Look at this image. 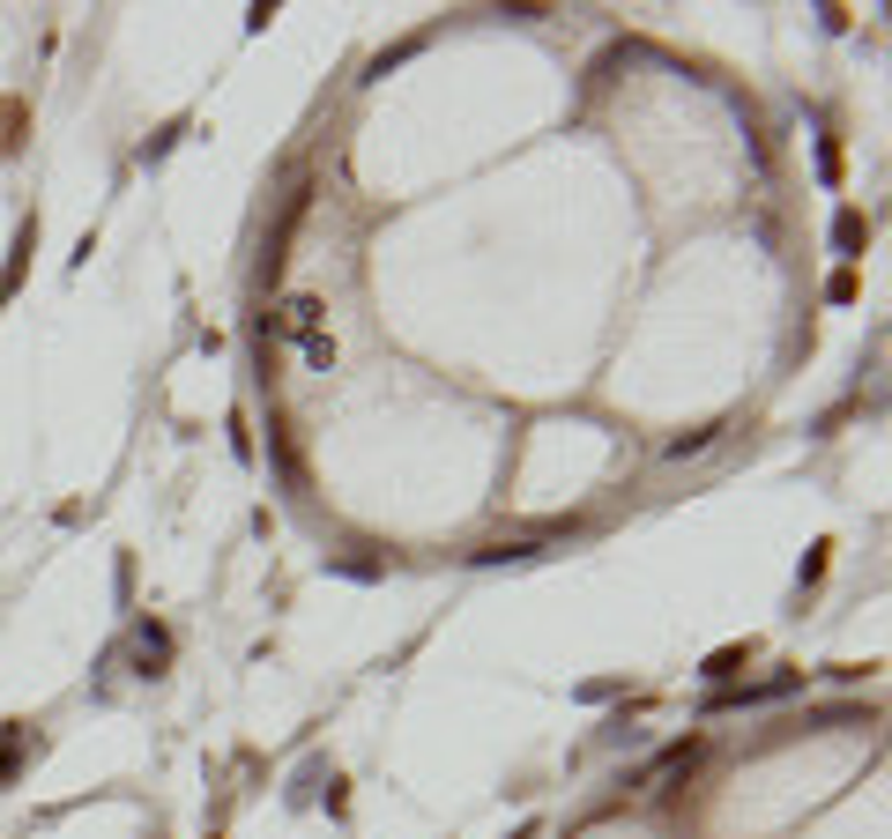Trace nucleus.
Masks as SVG:
<instances>
[{"label":"nucleus","instance_id":"f257e3e1","mask_svg":"<svg viewBox=\"0 0 892 839\" xmlns=\"http://www.w3.org/2000/svg\"><path fill=\"white\" fill-rule=\"evenodd\" d=\"M283 328H291L297 342H313L320 335V297H291V305H283Z\"/></svg>","mask_w":892,"mask_h":839},{"label":"nucleus","instance_id":"f03ea898","mask_svg":"<svg viewBox=\"0 0 892 839\" xmlns=\"http://www.w3.org/2000/svg\"><path fill=\"white\" fill-rule=\"evenodd\" d=\"M23 736H30V728H23V720H8V736H0V788H8V780H15V765H23Z\"/></svg>","mask_w":892,"mask_h":839},{"label":"nucleus","instance_id":"7ed1b4c3","mask_svg":"<svg viewBox=\"0 0 892 839\" xmlns=\"http://www.w3.org/2000/svg\"><path fill=\"white\" fill-rule=\"evenodd\" d=\"M744 662H752V646H722V654H707V676H714V683H729Z\"/></svg>","mask_w":892,"mask_h":839},{"label":"nucleus","instance_id":"20e7f679","mask_svg":"<svg viewBox=\"0 0 892 839\" xmlns=\"http://www.w3.org/2000/svg\"><path fill=\"white\" fill-rule=\"evenodd\" d=\"M833 238H841V246H848V252H863V246H870V223H863V215H841V223H833Z\"/></svg>","mask_w":892,"mask_h":839}]
</instances>
